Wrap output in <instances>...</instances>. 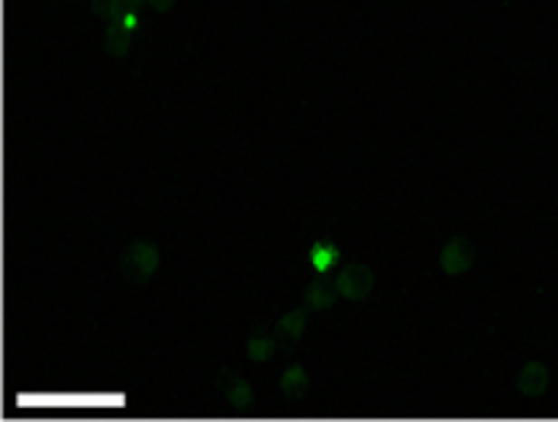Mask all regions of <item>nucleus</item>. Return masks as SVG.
I'll use <instances>...</instances> for the list:
<instances>
[{"mask_svg": "<svg viewBox=\"0 0 558 422\" xmlns=\"http://www.w3.org/2000/svg\"><path fill=\"white\" fill-rule=\"evenodd\" d=\"M216 384H218V392L226 398L229 406H235V408H240V411L254 406V389H251V384H248L240 373H235L232 368H221Z\"/></svg>", "mask_w": 558, "mask_h": 422, "instance_id": "4", "label": "nucleus"}, {"mask_svg": "<svg viewBox=\"0 0 558 422\" xmlns=\"http://www.w3.org/2000/svg\"><path fill=\"white\" fill-rule=\"evenodd\" d=\"M517 389L528 398H536L547 389V368L539 362H525L517 373Z\"/></svg>", "mask_w": 558, "mask_h": 422, "instance_id": "8", "label": "nucleus"}, {"mask_svg": "<svg viewBox=\"0 0 558 422\" xmlns=\"http://www.w3.org/2000/svg\"><path fill=\"white\" fill-rule=\"evenodd\" d=\"M278 338H275V332L270 335V332H256L251 340H248V346H245V354H248V360L251 362H267L275 351H278Z\"/></svg>", "mask_w": 558, "mask_h": 422, "instance_id": "10", "label": "nucleus"}, {"mask_svg": "<svg viewBox=\"0 0 558 422\" xmlns=\"http://www.w3.org/2000/svg\"><path fill=\"white\" fill-rule=\"evenodd\" d=\"M373 283H376V275L368 264L362 262H349L346 267H341L338 278H335V286L341 292L343 300L349 302H362L370 297L373 292Z\"/></svg>", "mask_w": 558, "mask_h": 422, "instance_id": "2", "label": "nucleus"}, {"mask_svg": "<svg viewBox=\"0 0 558 422\" xmlns=\"http://www.w3.org/2000/svg\"><path fill=\"white\" fill-rule=\"evenodd\" d=\"M474 259H476L474 245H471L466 237H452V240L444 243V248H441V254H438V267H441L447 275L457 278V275L468 273V270L474 267Z\"/></svg>", "mask_w": 558, "mask_h": 422, "instance_id": "3", "label": "nucleus"}, {"mask_svg": "<svg viewBox=\"0 0 558 422\" xmlns=\"http://www.w3.org/2000/svg\"><path fill=\"white\" fill-rule=\"evenodd\" d=\"M150 4L159 9V12H167V9H172V4H175V0H150Z\"/></svg>", "mask_w": 558, "mask_h": 422, "instance_id": "12", "label": "nucleus"}, {"mask_svg": "<svg viewBox=\"0 0 558 422\" xmlns=\"http://www.w3.org/2000/svg\"><path fill=\"white\" fill-rule=\"evenodd\" d=\"M161 264V254L148 240H134L120 256V273L131 283H148Z\"/></svg>", "mask_w": 558, "mask_h": 422, "instance_id": "1", "label": "nucleus"}, {"mask_svg": "<svg viewBox=\"0 0 558 422\" xmlns=\"http://www.w3.org/2000/svg\"><path fill=\"white\" fill-rule=\"evenodd\" d=\"M308 387H311V379H308L305 368L297 365V362L289 365V368L281 373V379H278V389H281L284 398H289V400H300V398H305Z\"/></svg>", "mask_w": 558, "mask_h": 422, "instance_id": "7", "label": "nucleus"}, {"mask_svg": "<svg viewBox=\"0 0 558 422\" xmlns=\"http://www.w3.org/2000/svg\"><path fill=\"white\" fill-rule=\"evenodd\" d=\"M305 321H308L305 308H294V311L284 313V316L278 319L275 330H273V332H275V338H278V343H281L284 349L294 351V349L300 346L303 332H305Z\"/></svg>", "mask_w": 558, "mask_h": 422, "instance_id": "5", "label": "nucleus"}, {"mask_svg": "<svg viewBox=\"0 0 558 422\" xmlns=\"http://www.w3.org/2000/svg\"><path fill=\"white\" fill-rule=\"evenodd\" d=\"M308 259H311L316 273H327L335 262H341V248L332 240H319V243L311 245Z\"/></svg>", "mask_w": 558, "mask_h": 422, "instance_id": "9", "label": "nucleus"}, {"mask_svg": "<svg viewBox=\"0 0 558 422\" xmlns=\"http://www.w3.org/2000/svg\"><path fill=\"white\" fill-rule=\"evenodd\" d=\"M129 44H131V39H129V23L112 20L110 28H107V50L120 58V55L129 53Z\"/></svg>", "mask_w": 558, "mask_h": 422, "instance_id": "11", "label": "nucleus"}, {"mask_svg": "<svg viewBox=\"0 0 558 422\" xmlns=\"http://www.w3.org/2000/svg\"><path fill=\"white\" fill-rule=\"evenodd\" d=\"M338 297H341V292H338L335 281H327L324 273H316V278L305 283V305L313 311L332 308L338 302Z\"/></svg>", "mask_w": 558, "mask_h": 422, "instance_id": "6", "label": "nucleus"}]
</instances>
